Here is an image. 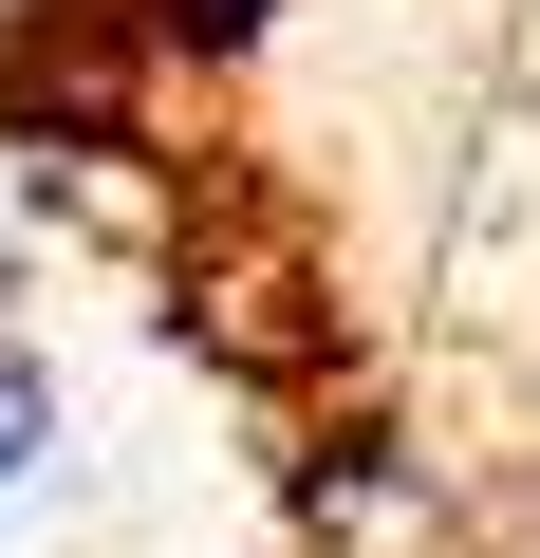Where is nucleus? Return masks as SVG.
I'll use <instances>...</instances> for the list:
<instances>
[{"mask_svg": "<svg viewBox=\"0 0 540 558\" xmlns=\"http://www.w3.org/2000/svg\"><path fill=\"white\" fill-rule=\"evenodd\" d=\"M112 20H131L149 57H242L261 20H280V0H112Z\"/></svg>", "mask_w": 540, "mask_h": 558, "instance_id": "obj_1", "label": "nucleus"}, {"mask_svg": "<svg viewBox=\"0 0 540 558\" xmlns=\"http://www.w3.org/2000/svg\"><path fill=\"white\" fill-rule=\"evenodd\" d=\"M38 447H57V373H38L20 336H0V502L38 484Z\"/></svg>", "mask_w": 540, "mask_h": 558, "instance_id": "obj_2", "label": "nucleus"}]
</instances>
